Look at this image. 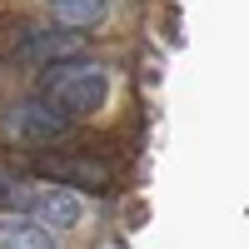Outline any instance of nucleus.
I'll return each instance as SVG.
<instances>
[{"label": "nucleus", "mask_w": 249, "mask_h": 249, "mask_svg": "<svg viewBox=\"0 0 249 249\" xmlns=\"http://www.w3.org/2000/svg\"><path fill=\"white\" fill-rule=\"evenodd\" d=\"M40 95H45L60 115L85 120L95 110H105L110 75H105V65H95V60H60V65L40 70Z\"/></svg>", "instance_id": "1"}, {"label": "nucleus", "mask_w": 249, "mask_h": 249, "mask_svg": "<svg viewBox=\"0 0 249 249\" xmlns=\"http://www.w3.org/2000/svg\"><path fill=\"white\" fill-rule=\"evenodd\" d=\"M70 130H75V120H70V115H60L45 95L20 100V105H10L5 120H0V135H5V144H15V150H30V155L60 150Z\"/></svg>", "instance_id": "2"}, {"label": "nucleus", "mask_w": 249, "mask_h": 249, "mask_svg": "<svg viewBox=\"0 0 249 249\" xmlns=\"http://www.w3.org/2000/svg\"><path fill=\"white\" fill-rule=\"evenodd\" d=\"M35 170L50 184H65V190H110L115 184V160L110 155H90V150H45L35 155Z\"/></svg>", "instance_id": "3"}, {"label": "nucleus", "mask_w": 249, "mask_h": 249, "mask_svg": "<svg viewBox=\"0 0 249 249\" xmlns=\"http://www.w3.org/2000/svg\"><path fill=\"white\" fill-rule=\"evenodd\" d=\"M80 50V35L75 30H50V25H15V40H10V60H20V65H60V60H75Z\"/></svg>", "instance_id": "4"}, {"label": "nucleus", "mask_w": 249, "mask_h": 249, "mask_svg": "<svg viewBox=\"0 0 249 249\" xmlns=\"http://www.w3.org/2000/svg\"><path fill=\"white\" fill-rule=\"evenodd\" d=\"M25 210L35 224H45V230H75L80 219H85V204H80L75 190H65V184H40V190L25 195Z\"/></svg>", "instance_id": "5"}, {"label": "nucleus", "mask_w": 249, "mask_h": 249, "mask_svg": "<svg viewBox=\"0 0 249 249\" xmlns=\"http://www.w3.org/2000/svg\"><path fill=\"white\" fill-rule=\"evenodd\" d=\"M105 15H110V0H55L50 5V20L60 30H75V35L105 25Z\"/></svg>", "instance_id": "6"}, {"label": "nucleus", "mask_w": 249, "mask_h": 249, "mask_svg": "<svg viewBox=\"0 0 249 249\" xmlns=\"http://www.w3.org/2000/svg\"><path fill=\"white\" fill-rule=\"evenodd\" d=\"M0 249H55V234L35 219H0Z\"/></svg>", "instance_id": "7"}, {"label": "nucleus", "mask_w": 249, "mask_h": 249, "mask_svg": "<svg viewBox=\"0 0 249 249\" xmlns=\"http://www.w3.org/2000/svg\"><path fill=\"white\" fill-rule=\"evenodd\" d=\"M25 199V190H20V179L10 170H0V210H15V204Z\"/></svg>", "instance_id": "8"}, {"label": "nucleus", "mask_w": 249, "mask_h": 249, "mask_svg": "<svg viewBox=\"0 0 249 249\" xmlns=\"http://www.w3.org/2000/svg\"><path fill=\"white\" fill-rule=\"evenodd\" d=\"M50 5H55V0H50Z\"/></svg>", "instance_id": "9"}]
</instances>
